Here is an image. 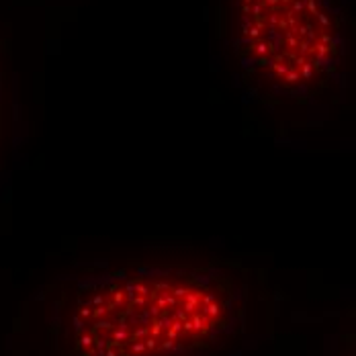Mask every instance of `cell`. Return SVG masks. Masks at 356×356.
<instances>
[{
    "label": "cell",
    "mask_w": 356,
    "mask_h": 356,
    "mask_svg": "<svg viewBox=\"0 0 356 356\" xmlns=\"http://www.w3.org/2000/svg\"><path fill=\"white\" fill-rule=\"evenodd\" d=\"M346 47L334 0H233V53L268 98L303 102L323 94Z\"/></svg>",
    "instance_id": "6da1fadb"
},
{
    "label": "cell",
    "mask_w": 356,
    "mask_h": 356,
    "mask_svg": "<svg viewBox=\"0 0 356 356\" xmlns=\"http://www.w3.org/2000/svg\"><path fill=\"white\" fill-rule=\"evenodd\" d=\"M80 315L84 356H172L223 328L225 307L196 276H139L102 287Z\"/></svg>",
    "instance_id": "7a4b0ae2"
}]
</instances>
